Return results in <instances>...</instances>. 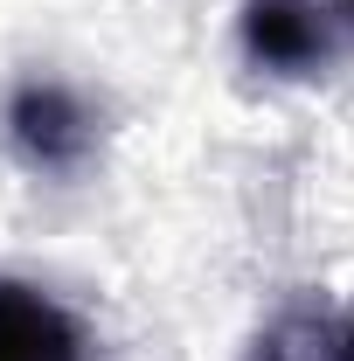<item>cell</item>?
<instances>
[{
	"label": "cell",
	"mask_w": 354,
	"mask_h": 361,
	"mask_svg": "<svg viewBox=\"0 0 354 361\" xmlns=\"http://www.w3.org/2000/svg\"><path fill=\"white\" fill-rule=\"evenodd\" d=\"M0 133L7 153L42 180H84L104 153V111L84 84L56 77V70H28L0 97Z\"/></svg>",
	"instance_id": "obj_1"
},
{
	"label": "cell",
	"mask_w": 354,
	"mask_h": 361,
	"mask_svg": "<svg viewBox=\"0 0 354 361\" xmlns=\"http://www.w3.org/2000/svg\"><path fill=\"white\" fill-rule=\"evenodd\" d=\"M0 361H97V334L49 285L0 271Z\"/></svg>",
	"instance_id": "obj_3"
},
{
	"label": "cell",
	"mask_w": 354,
	"mask_h": 361,
	"mask_svg": "<svg viewBox=\"0 0 354 361\" xmlns=\"http://www.w3.org/2000/svg\"><path fill=\"white\" fill-rule=\"evenodd\" d=\"M236 56L271 84H319L354 63V0H243Z\"/></svg>",
	"instance_id": "obj_2"
},
{
	"label": "cell",
	"mask_w": 354,
	"mask_h": 361,
	"mask_svg": "<svg viewBox=\"0 0 354 361\" xmlns=\"http://www.w3.org/2000/svg\"><path fill=\"white\" fill-rule=\"evenodd\" d=\"M243 361H354V299H292L250 334Z\"/></svg>",
	"instance_id": "obj_4"
}]
</instances>
